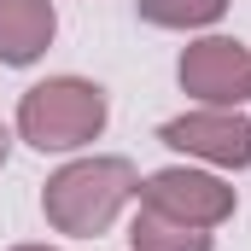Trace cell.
<instances>
[{
  "instance_id": "obj_9",
  "label": "cell",
  "mask_w": 251,
  "mask_h": 251,
  "mask_svg": "<svg viewBox=\"0 0 251 251\" xmlns=\"http://www.w3.org/2000/svg\"><path fill=\"white\" fill-rule=\"evenodd\" d=\"M12 140H18V134H12V128L0 123V170H6V158H12Z\"/></svg>"
},
{
  "instance_id": "obj_10",
  "label": "cell",
  "mask_w": 251,
  "mask_h": 251,
  "mask_svg": "<svg viewBox=\"0 0 251 251\" xmlns=\"http://www.w3.org/2000/svg\"><path fill=\"white\" fill-rule=\"evenodd\" d=\"M12 251H59V246H35V240H24V246H12Z\"/></svg>"
},
{
  "instance_id": "obj_5",
  "label": "cell",
  "mask_w": 251,
  "mask_h": 251,
  "mask_svg": "<svg viewBox=\"0 0 251 251\" xmlns=\"http://www.w3.org/2000/svg\"><path fill=\"white\" fill-rule=\"evenodd\" d=\"M176 82L193 105H240L251 100V47L240 35H199L176 59Z\"/></svg>"
},
{
  "instance_id": "obj_4",
  "label": "cell",
  "mask_w": 251,
  "mask_h": 251,
  "mask_svg": "<svg viewBox=\"0 0 251 251\" xmlns=\"http://www.w3.org/2000/svg\"><path fill=\"white\" fill-rule=\"evenodd\" d=\"M158 140L204 170H251V117L240 105H193L158 123Z\"/></svg>"
},
{
  "instance_id": "obj_6",
  "label": "cell",
  "mask_w": 251,
  "mask_h": 251,
  "mask_svg": "<svg viewBox=\"0 0 251 251\" xmlns=\"http://www.w3.org/2000/svg\"><path fill=\"white\" fill-rule=\"evenodd\" d=\"M59 35V6L53 0H0V64L29 70L47 59Z\"/></svg>"
},
{
  "instance_id": "obj_1",
  "label": "cell",
  "mask_w": 251,
  "mask_h": 251,
  "mask_svg": "<svg viewBox=\"0 0 251 251\" xmlns=\"http://www.w3.org/2000/svg\"><path fill=\"white\" fill-rule=\"evenodd\" d=\"M140 199V170L117 158V152H88V158H70L47 176L41 187V216L53 234L70 240H100L128 204Z\"/></svg>"
},
{
  "instance_id": "obj_2",
  "label": "cell",
  "mask_w": 251,
  "mask_h": 251,
  "mask_svg": "<svg viewBox=\"0 0 251 251\" xmlns=\"http://www.w3.org/2000/svg\"><path fill=\"white\" fill-rule=\"evenodd\" d=\"M105 123H111V100H105L100 82H88V76H47V82L24 88L12 134L47 158V152H82V146H94L105 134Z\"/></svg>"
},
{
  "instance_id": "obj_3",
  "label": "cell",
  "mask_w": 251,
  "mask_h": 251,
  "mask_svg": "<svg viewBox=\"0 0 251 251\" xmlns=\"http://www.w3.org/2000/svg\"><path fill=\"white\" fill-rule=\"evenodd\" d=\"M140 204L158 210V216H170V222H187V228H210L216 234L222 222H234L240 193L228 187L216 170H204V164H170V170H152L140 181Z\"/></svg>"
},
{
  "instance_id": "obj_7",
  "label": "cell",
  "mask_w": 251,
  "mask_h": 251,
  "mask_svg": "<svg viewBox=\"0 0 251 251\" xmlns=\"http://www.w3.org/2000/svg\"><path fill=\"white\" fill-rule=\"evenodd\" d=\"M128 246L134 251H216V234L210 228H187V222H170L158 210H134L128 222Z\"/></svg>"
},
{
  "instance_id": "obj_8",
  "label": "cell",
  "mask_w": 251,
  "mask_h": 251,
  "mask_svg": "<svg viewBox=\"0 0 251 251\" xmlns=\"http://www.w3.org/2000/svg\"><path fill=\"white\" fill-rule=\"evenodd\" d=\"M134 12H140V24H152V29L199 35V29H210V24L228 18V0H134Z\"/></svg>"
}]
</instances>
